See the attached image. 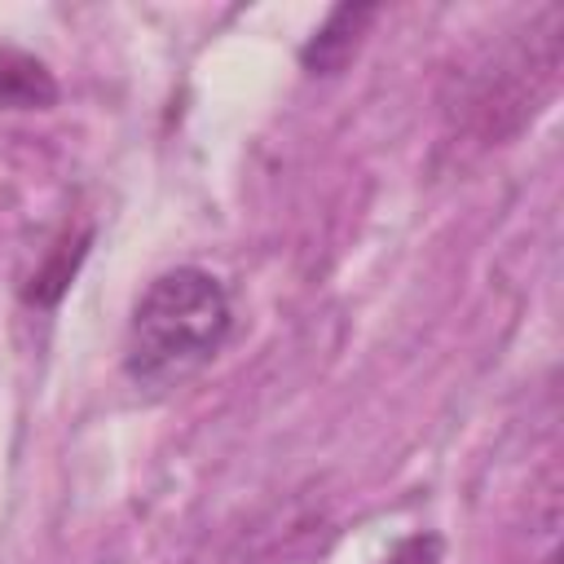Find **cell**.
<instances>
[{
	"instance_id": "1",
	"label": "cell",
	"mask_w": 564,
	"mask_h": 564,
	"mask_svg": "<svg viewBox=\"0 0 564 564\" xmlns=\"http://www.w3.org/2000/svg\"><path fill=\"white\" fill-rule=\"evenodd\" d=\"M229 295L216 273L181 264L159 273L132 304L123 370L141 392H172L194 379L229 335Z\"/></svg>"
},
{
	"instance_id": "2",
	"label": "cell",
	"mask_w": 564,
	"mask_h": 564,
	"mask_svg": "<svg viewBox=\"0 0 564 564\" xmlns=\"http://www.w3.org/2000/svg\"><path fill=\"white\" fill-rule=\"evenodd\" d=\"M375 18V9L370 4H339L330 18H326V26L322 31H313V40L304 44V66L313 70V75H330V70H339L348 57H352V48H357V35H361V26Z\"/></svg>"
},
{
	"instance_id": "3",
	"label": "cell",
	"mask_w": 564,
	"mask_h": 564,
	"mask_svg": "<svg viewBox=\"0 0 564 564\" xmlns=\"http://www.w3.org/2000/svg\"><path fill=\"white\" fill-rule=\"evenodd\" d=\"M57 101V84L44 62L18 48H0V106L4 110H48Z\"/></svg>"
},
{
	"instance_id": "4",
	"label": "cell",
	"mask_w": 564,
	"mask_h": 564,
	"mask_svg": "<svg viewBox=\"0 0 564 564\" xmlns=\"http://www.w3.org/2000/svg\"><path fill=\"white\" fill-rule=\"evenodd\" d=\"M441 551H445V542L436 533H410L379 564H441Z\"/></svg>"
}]
</instances>
